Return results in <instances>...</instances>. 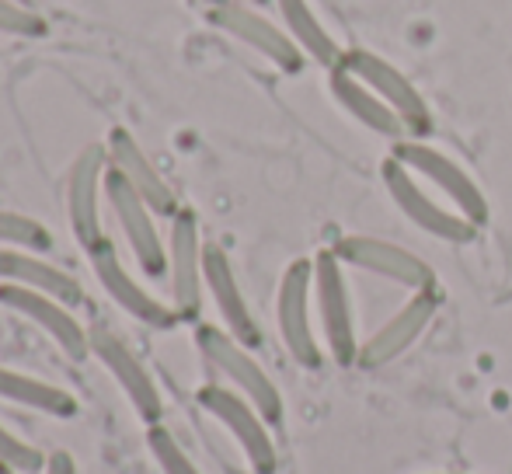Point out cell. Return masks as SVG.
Returning <instances> with one entry per match:
<instances>
[{
  "mask_svg": "<svg viewBox=\"0 0 512 474\" xmlns=\"http://www.w3.org/2000/svg\"><path fill=\"white\" fill-rule=\"evenodd\" d=\"M203 4H209V7H220V4H227V0H203Z\"/></svg>",
  "mask_w": 512,
  "mask_h": 474,
  "instance_id": "obj_28",
  "label": "cell"
},
{
  "mask_svg": "<svg viewBox=\"0 0 512 474\" xmlns=\"http://www.w3.org/2000/svg\"><path fill=\"white\" fill-rule=\"evenodd\" d=\"M0 283H18L28 290L49 293V297L63 300V304H81L84 290L70 272H63L60 265L42 262L39 255L25 248H0Z\"/></svg>",
  "mask_w": 512,
  "mask_h": 474,
  "instance_id": "obj_20",
  "label": "cell"
},
{
  "mask_svg": "<svg viewBox=\"0 0 512 474\" xmlns=\"http://www.w3.org/2000/svg\"><path fill=\"white\" fill-rule=\"evenodd\" d=\"M328 88H331V98H335L338 109L349 112V116L356 119L359 126L370 129V133L387 136V140H394V143L408 136V129H405V122L398 119V112H394L391 105L377 95V91L366 88L359 77H352L345 67L331 70Z\"/></svg>",
  "mask_w": 512,
  "mask_h": 474,
  "instance_id": "obj_19",
  "label": "cell"
},
{
  "mask_svg": "<svg viewBox=\"0 0 512 474\" xmlns=\"http://www.w3.org/2000/svg\"><path fill=\"white\" fill-rule=\"evenodd\" d=\"M439 304H443V297H439L436 286L415 290L408 304L401 307L398 314H391V318L359 346L356 363L363 366V370H384V366H391L394 359L405 356L408 349L422 339V332L432 325V318H436Z\"/></svg>",
  "mask_w": 512,
  "mask_h": 474,
  "instance_id": "obj_13",
  "label": "cell"
},
{
  "mask_svg": "<svg viewBox=\"0 0 512 474\" xmlns=\"http://www.w3.org/2000/svg\"><path fill=\"white\" fill-rule=\"evenodd\" d=\"M0 32L4 35H28V39H39L46 35V18L35 14L32 7L14 4V0H0Z\"/></svg>",
  "mask_w": 512,
  "mask_h": 474,
  "instance_id": "obj_26",
  "label": "cell"
},
{
  "mask_svg": "<svg viewBox=\"0 0 512 474\" xmlns=\"http://www.w3.org/2000/svg\"><path fill=\"white\" fill-rule=\"evenodd\" d=\"M0 474H18L14 468H7V464H0Z\"/></svg>",
  "mask_w": 512,
  "mask_h": 474,
  "instance_id": "obj_29",
  "label": "cell"
},
{
  "mask_svg": "<svg viewBox=\"0 0 512 474\" xmlns=\"http://www.w3.org/2000/svg\"><path fill=\"white\" fill-rule=\"evenodd\" d=\"M338 67H345L352 77H359L366 88L377 91V95L398 112V119L405 122L408 136L425 140V136L432 133V112H429V105H425L422 91L380 53H370V49H345Z\"/></svg>",
  "mask_w": 512,
  "mask_h": 474,
  "instance_id": "obj_7",
  "label": "cell"
},
{
  "mask_svg": "<svg viewBox=\"0 0 512 474\" xmlns=\"http://www.w3.org/2000/svg\"><path fill=\"white\" fill-rule=\"evenodd\" d=\"M147 447H150V454H154L161 474H203L196 468V461L185 454L182 443H178L161 422H154V426L147 429Z\"/></svg>",
  "mask_w": 512,
  "mask_h": 474,
  "instance_id": "obj_24",
  "label": "cell"
},
{
  "mask_svg": "<svg viewBox=\"0 0 512 474\" xmlns=\"http://www.w3.org/2000/svg\"><path fill=\"white\" fill-rule=\"evenodd\" d=\"M105 171H108V147L91 143L74 157L67 175V217L70 231L84 251H95L108 241L102 227V196H105Z\"/></svg>",
  "mask_w": 512,
  "mask_h": 474,
  "instance_id": "obj_8",
  "label": "cell"
},
{
  "mask_svg": "<svg viewBox=\"0 0 512 474\" xmlns=\"http://www.w3.org/2000/svg\"><path fill=\"white\" fill-rule=\"evenodd\" d=\"M391 157H398L408 171H415L418 178L436 185L453 203V210L464 213L471 224H478V227L488 224V199H485V192H481V185L474 182L453 157H446L443 150L429 147L425 140H398Z\"/></svg>",
  "mask_w": 512,
  "mask_h": 474,
  "instance_id": "obj_6",
  "label": "cell"
},
{
  "mask_svg": "<svg viewBox=\"0 0 512 474\" xmlns=\"http://www.w3.org/2000/svg\"><path fill=\"white\" fill-rule=\"evenodd\" d=\"M88 258H91V269H95L98 283H102V290L129 314V318L143 321V325L157 328V332H171V328L182 321V314L175 311V304L157 300L147 286L136 283V279L129 276V269L122 265L119 251L112 248V241H105L102 248H95Z\"/></svg>",
  "mask_w": 512,
  "mask_h": 474,
  "instance_id": "obj_15",
  "label": "cell"
},
{
  "mask_svg": "<svg viewBox=\"0 0 512 474\" xmlns=\"http://www.w3.org/2000/svg\"><path fill=\"white\" fill-rule=\"evenodd\" d=\"M331 251L342 258V265L373 272L380 279H391V283L405 286L411 293L436 286V272H432V265L425 258H418L415 251L401 248L394 241H384V237L349 234V237H338Z\"/></svg>",
  "mask_w": 512,
  "mask_h": 474,
  "instance_id": "obj_11",
  "label": "cell"
},
{
  "mask_svg": "<svg viewBox=\"0 0 512 474\" xmlns=\"http://www.w3.org/2000/svg\"><path fill=\"white\" fill-rule=\"evenodd\" d=\"M105 147H108V164H112V168L119 171V175L126 178L150 206H154V213L175 217V213L182 210L175 192H171V185L164 182V175L154 168V161L143 154V147L136 143V136L129 133V129H112Z\"/></svg>",
  "mask_w": 512,
  "mask_h": 474,
  "instance_id": "obj_18",
  "label": "cell"
},
{
  "mask_svg": "<svg viewBox=\"0 0 512 474\" xmlns=\"http://www.w3.org/2000/svg\"><path fill=\"white\" fill-rule=\"evenodd\" d=\"M248 4H272V0H248Z\"/></svg>",
  "mask_w": 512,
  "mask_h": 474,
  "instance_id": "obj_30",
  "label": "cell"
},
{
  "mask_svg": "<svg viewBox=\"0 0 512 474\" xmlns=\"http://www.w3.org/2000/svg\"><path fill=\"white\" fill-rule=\"evenodd\" d=\"M203 237H199V220L192 210H178L171 217L168 231V283H171V300L175 311L182 314V321L199 318L203 311Z\"/></svg>",
  "mask_w": 512,
  "mask_h": 474,
  "instance_id": "obj_12",
  "label": "cell"
},
{
  "mask_svg": "<svg viewBox=\"0 0 512 474\" xmlns=\"http://www.w3.org/2000/svg\"><path fill=\"white\" fill-rule=\"evenodd\" d=\"M209 21L220 32H227L230 39L244 42L248 49H255L258 56L279 67L283 74H300L307 63V56L300 53V46L290 39L286 28H279L276 21H269L262 11L248 4V0H227L220 7H209Z\"/></svg>",
  "mask_w": 512,
  "mask_h": 474,
  "instance_id": "obj_9",
  "label": "cell"
},
{
  "mask_svg": "<svg viewBox=\"0 0 512 474\" xmlns=\"http://www.w3.org/2000/svg\"><path fill=\"white\" fill-rule=\"evenodd\" d=\"M196 346L206 363L213 366L237 394H244V398L265 415V422L276 426V422L283 419V394H279V387L272 384V377L262 370V363L251 356V349L244 346V342H237L227 328L199 325Z\"/></svg>",
  "mask_w": 512,
  "mask_h": 474,
  "instance_id": "obj_1",
  "label": "cell"
},
{
  "mask_svg": "<svg viewBox=\"0 0 512 474\" xmlns=\"http://www.w3.org/2000/svg\"><path fill=\"white\" fill-rule=\"evenodd\" d=\"M53 244L49 227H42L35 217L14 210H0V248H25V251H46Z\"/></svg>",
  "mask_w": 512,
  "mask_h": 474,
  "instance_id": "obj_23",
  "label": "cell"
},
{
  "mask_svg": "<svg viewBox=\"0 0 512 474\" xmlns=\"http://www.w3.org/2000/svg\"><path fill=\"white\" fill-rule=\"evenodd\" d=\"M380 175H384L387 196L394 199V206L405 213V217L418 227V231L439 237V241H446V244H471V241H478L481 227L471 224L464 213L446 210L443 203H436V199H432L429 192L422 189V182H418L415 171H408L405 164L398 161V157H387L384 168H380Z\"/></svg>",
  "mask_w": 512,
  "mask_h": 474,
  "instance_id": "obj_4",
  "label": "cell"
},
{
  "mask_svg": "<svg viewBox=\"0 0 512 474\" xmlns=\"http://www.w3.org/2000/svg\"><path fill=\"white\" fill-rule=\"evenodd\" d=\"M203 279H206V290H209V297H213L216 311H220V318H223V328H227L237 342H244L248 349L258 346V342H262L258 321H255V314H251L248 300H244L241 283H237V276H234V265H230L227 251H223L220 244H206Z\"/></svg>",
  "mask_w": 512,
  "mask_h": 474,
  "instance_id": "obj_17",
  "label": "cell"
},
{
  "mask_svg": "<svg viewBox=\"0 0 512 474\" xmlns=\"http://www.w3.org/2000/svg\"><path fill=\"white\" fill-rule=\"evenodd\" d=\"M310 293H314V262L297 258V262L286 265L283 279H279L276 321L286 353L297 359L304 370H317L324 356L314 339V325H310Z\"/></svg>",
  "mask_w": 512,
  "mask_h": 474,
  "instance_id": "obj_10",
  "label": "cell"
},
{
  "mask_svg": "<svg viewBox=\"0 0 512 474\" xmlns=\"http://www.w3.org/2000/svg\"><path fill=\"white\" fill-rule=\"evenodd\" d=\"M0 398L32 408V412L53 415V419H74L77 415V398L70 391L49 384V380L18 373L11 366H0Z\"/></svg>",
  "mask_w": 512,
  "mask_h": 474,
  "instance_id": "obj_22",
  "label": "cell"
},
{
  "mask_svg": "<svg viewBox=\"0 0 512 474\" xmlns=\"http://www.w3.org/2000/svg\"><path fill=\"white\" fill-rule=\"evenodd\" d=\"M0 304L7 311L21 314V318H28L32 325H39L63 349V356L84 359L91 353V332H84L81 321L70 314V304H63V300L18 283H0Z\"/></svg>",
  "mask_w": 512,
  "mask_h": 474,
  "instance_id": "obj_16",
  "label": "cell"
},
{
  "mask_svg": "<svg viewBox=\"0 0 512 474\" xmlns=\"http://www.w3.org/2000/svg\"><path fill=\"white\" fill-rule=\"evenodd\" d=\"M314 300L317 314H321V332L324 342L331 349V359L338 366H352L359 359L356 339V318H352V300H349V283H345L342 258L331 248L314 255Z\"/></svg>",
  "mask_w": 512,
  "mask_h": 474,
  "instance_id": "obj_5",
  "label": "cell"
},
{
  "mask_svg": "<svg viewBox=\"0 0 512 474\" xmlns=\"http://www.w3.org/2000/svg\"><path fill=\"white\" fill-rule=\"evenodd\" d=\"M105 203H108V210H112L122 237H126L136 265L154 279L168 276V241L157 231L154 206H150L112 164H108V171H105Z\"/></svg>",
  "mask_w": 512,
  "mask_h": 474,
  "instance_id": "obj_3",
  "label": "cell"
},
{
  "mask_svg": "<svg viewBox=\"0 0 512 474\" xmlns=\"http://www.w3.org/2000/svg\"><path fill=\"white\" fill-rule=\"evenodd\" d=\"M272 4H276L279 18H283V28L290 32V39L297 42L307 60H314L317 67H328V70H335L342 63V46L321 25L310 0H272Z\"/></svg>",
  "mask_w": 512,
  "mask_h": 474,
  "instance_id": "obj_21",
  "label": "cell"
},
{
  "mask_svg": "<svg viewBox=\"0 0 512 474\" xmlns=\"http://www.w3.org/2000/svg\"><path fill=\"white\" fill-rule=\"evenodd\" d=\"M46 474H77V461L67 450H56V454L46 457Z\"/></svg>",
  "mask_w": 512,
  "mask_h": 474,
  "instance_id": "obj_27",
  "label": "cell"
},
{
  "mask_svg": "<svg viewBox=\"0 0 512 474\" xmlns=\"http://www.w3.org/2000/svg\"><path fill=\"white\" fill-rule=\"evenodd\" d=\"M91 356H98V363L112 373V380L119 384V391L126 394V401L133 405V412L140 415L147 426L161 422L164 415V398L161 387L154 384L150 370L140 363V356L126 346L115 332L108 328H91Z\"/></svg>",
  "mask_w": 512,
  "mask_h": 474,
  "instance_id": "obj_14",
  "label": "cell"
},
{
  "mask_svg": "<svg viewBox=\"0 0 512 474\" xmlns=\"http://www.w3.org/2000/svg\"><path fill=\"white\" fill-rule=\"evenodd\" d=\"M0 464H7V468H14L18 474H35L46 468V457H42L32 443L18 440V436L0 422Z\"/></svg>",
  "mask_w": 512,
  "mask_h": 474,
  "instance_id": "obj_25",
  "label": "cell"
},
{
  "mask_svg": "<svg viewBox=\"0 0 512 474\" xmlns=\"http://www.w3.org/2000/svg\"><path fill=\"white\" fill-rule=\"evenodd\" d=\"M199 405H203L206 415H213V419L227 429L230 440L241 447L244 461L251 464V471L276 474L279 454H276V443H272L269 422H265V415L258 412L244 394H237L234 387H227V384H206L203 391H199Z\"/></svg>",
  "mask_w": 512,
  "mask_h": 474,
  "instance_id": "obj_2",
  "label": "cell"
}]
</instances>
